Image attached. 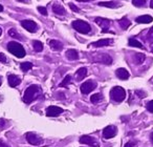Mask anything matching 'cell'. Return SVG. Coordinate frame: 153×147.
<instances>
[{
  "label": "cell",
  "mask_w": 153,
  "mask_h": 147,
  "mask_svg": "<svg viewBox=\"0 0 153 147\" xmlns=\"http://www.w3.org/2000/svg\"><path fill=\"white\" fill-rule=\"evenodd\" d=\"M41 93H42V90H41L40 86L36 85V84H33V85H30L25 90V93H24L22 100L26 104H30V103L34 102L36 99H38L40 97Z\"/></svg>",
  "instance_id": "obj_1"
},
{
  "label": "cell",
  "mask_w": 153,
  "mask_h": 147,
  "mask_svg": "<svg viewBox=\"0 0 153 147\" xmlns=\"http://www.w3.org/2000/svg\"><path fill=\"white\" fill-rule=\"evenodd\" d=\"M7 49L10 53L13 54L17 58H23L25 56V49L20 43L16 42V41H11L7 43Z\"/></svg>",
  "instance_id": "obj_2"
},
{
  "label": "cell",
  "mask_w": 153,
  "mask_h": 147,
  "mask_svg": "<svg viewBox=\"0 0 153 147\" xmlns=\"http://www.w3.org/2000/svg\"><path fill=\"white\" fill-rule=\"evenodd\" d=\"M71 25L74 30L81 33V34H89L90 31H91V26L83 20H74V21H72Z\"/></svg>",
  "instance_id": "obj_3"
},
{
  "label": "cell",
  "mask_w": 153,
  "mask_h": 147,
  "mask_svg": "<svg viewBox=\"0 0 153 147\" xmlns=\"http://www.w3.org/2000/svg\"><path fill=\"white\" fill-rule=\"evenodd\" d=\"M110 98L111 100L115 102H123L126 98V92L121 86H115L110 90Z\"/></svg>",
  "instance_id": "obj_4"
},
{
  "label": "cell",
  "mask_w": 153,
  "mask_h": 147,
  "mask_svg": "<svg viewBox=\"0 0 153 147\" xmlns=\"http://www.w3.org/2000/svg\"><path fill=\"white\" fill-rule=\"evenodd\" d=\"M26 141L30 145H34V146H40V145L43 144V139L37 136L34 132H27L26 134Z\"/></svg>",
  "instance_id": "obj_5"
},
{
  "label": "cell",
  "mask_w": 153,
  "mask_h": 147,
  "mask_svg": "<svg viewBox=\"0 0 153 147\" xmlns=\"http://www.w3.org/2000/svg\"><path fill=\"white\" fill-rule=\"evenodd\" d=\"M97 87V82L94 81V80H88V81L84 82L81 85L80 90H81V93L84 95H88L89 93H91L94 88Z\"/></svg>",
  "instance_id": "obj_6"
},
{
  "label": "cell",
  "mask_w": 153,
  "mask_h": 147,
  "mask_svg": "<svg viewBox=\"0 0 153 147\" xmlns=\"http://www.w3.org/2000/svg\"><path fill=\"white\" fill-rule=\"evenodd\" d=\"M79 141L81 144L88 145V146H90V147H100V143H99L98 141H97V139L94 138V137L82 136Z\"/></svg>",
  "instance_id": "obj_7"
},
{
  "label": "cell",
  "mask_w": 153,
  "mask_h": 147,
  "mask_svg": "<svg viewBox=\"0 0 153 147\" xmlns=\"http://www.w3.org/2000/svg\"><path fill=\"white\" fill-rule=\"evenodd\" d=\"M21 26L30 33H35L38 30V25H37L36 22L33 21V20H22Z\"/></svg>",
  "instance_id": "obj_8"
},
{
  "label": "cell",
  "mask_w": 153,
  "mask_h": 147,
  "mask_svg": "<svg viewBox=\"0 0 153 147\" xmlns=\"http://www.w3.org/2000/svg\"><path fill=\"white\" fill-rule=\"evenodd\" d=\"M117 134V128L114 125H108L104 128L103 130V137L104 139H111L113 137H115V134Z\"/></svg>",
  "instance_id": "obj_9"
},
{
  "label": "cell",
  "mask_w": 153,
  "mask_h": 147,
  "mask_svg": "<svg viewBox=\"0 0 153 147\" xmlns=\"http://www.w3.org/2000/svg\"><path fill=\"white\" fill-rule=\"evenodd\" d=\"M94 21H96V23L98 24V25H100L101 28H103L102 33H106L107 30H109V28H110V20L106 19V18H102V17H97L96 19H94Z\"/></svg>",
  "instance_id": "obj_10"
},
{
  "label": "cell",
  "mask_w": 153,
  "mask_h": 147,
  "mask_svg": "<svg viewBox=\"0 0 153 147\" xmlns=\"http://www.w3.org/2000/svg\"><path fill=\"white\" fill-rule=\"evenodd\" d=\"M63 113V109L59 106H48L46 108L47 117H58Z\"/></svg>",
  "instance_id": "obj_11"
},
{
  "label": "cell",
  "mask_w": 153,
  "mask_h": 147,
  "mask_svg": "<svg viewBox=\"0 0 153 147\" xmlns=\"http://www.w3.org/2000/svg\"><path fill=\"white\" fill-rule=\"evenodd\" d=\"M96 61L100 62V63L109 65V64L112 63V58H111L109 55H107V54H99V56H98V58H97Z\"/></svg>",
  "instance_id": "obj_12"
},
{
  "label": "cell",
  "mask_w": 153,
  "mask_h": 147,
  "mask_svg": "<svg viewBox=\"0 0 153 147\" xmlns=\"http://www.w3.org/2000/svg\"><path fill=\"white\" fill-rule=\"evenodd\" d=\"M113 40L112 39H101V40L97 41V42L91 43V46L94 47H103V46H108V45L112 44Z\"/></svg>",
  "instance_id": "obj_13"
},
{
  "label": "cell",
  "mask_w": 153,
  "mask_h": 147,
  "mask_svg": "<svg viewBox=\"0 0 153 147\" xmlns=\"http://www.w3.org/2000/svg\"><path fill=\"white\" fill-rule=\"evenodd\" d=\"M7 81H9V85L11 86V87H16V86H18L21 83L20 77H18V76H16V75H10L9 78H7Z\"/></svg>",
  "instance_id": "obj_14"
},
{
  "label": "cell",
  "mask_w": 153,
  "mask_h": 147,
  "mask_svg": "<svg viewBox=\"0 0 153 147\" xmlns=\"http://www.w3.org/2000/svg\"><path fill=\"white\" fill-rule=\"evenodd\" d=\"M115 75L121 80H127L130 76L129 72H128L127 69H125V68H117V69L115 70Z\"/></svg>",
  "instance_id": "obj_15"
},
{
  "label": "cell",
  "mask_w": 153,
  "mask_h": 147,
  "mask_svg": "<svg viewBox=\"0 0 153 147\" xmlns=\"http://www.w3.org/2000/svg\"><path fill=\"white\" fill-rule=\"evenodd\" d=\"M53 12L56 14V15H59V16H64L66 14L65 9H64L60 3H53Z\"/></svg>",
  "instance_id": "obj_16"
},
{
  "label": "cell",
  "mask_w": 153,
  "mask_h": 147,
  "mask_svg": "<svg viewBox=\"0 0 153 147\" xmlns=\"http://www.w3.org/2000/svg\"><path fill=\"white\" fill-rule=\"evenodd\" d=\"M49 46L53 51H60L63 49V44L58 40H49Z\"/></svg>",
  "instance_id": "obj_17"
},
{
  "label": "cell",
  "mask_w": 153,
  "mask_h": 147,
  "mask_svg": "<svg viewBox=\"0 0 153 147\" xmlns=\"http://www.w3.org/2000/svg\"><path fill=\"white\" fill-rule=\"evenodd\" d=\"M86 76H87V68L86 67H81L76 70V81H81V80H83L84 78L86 77Z\"/></svg>",
  "instance_id": "obj_18"
},
{
  "label": "cell",
  "mask_w": 153,
  "mask_h": 147,
  "mask_svg": "<svg viewBox=\"0 0 153 147\" xmlns=\"http://www.w3.org/2000/svg\"><path fill=\"white\" fill-rule=\"evenodd\" d=\"M66 58H67L68 60H71V61H74V60H78L79 59V53L76 51V49H68V51H66Z\"/></svg>",
  "instance_id": "obj_19"
},
{
  "label": "cell",
  "mask_w": 153,
  "mask_h": 147,
  "mask_svg": "<svg viewBox=\"0 0 153 147\" xmlns=\"http://www.w3.org/2000/svg\"><path fill=\"white\" fill-rule=\"evenodd\" d=\"M152 20H153V18L151 17L150 15H143L136 18L135 21L137 22V23H150Z\"/></svg>",
  "instance_id": "obj_20"
},
{
  "label": "cell",
  "mask_w": 153,
  "mask_h": 147,
  "mask_svg": "<svg viewBox=\"0 0 153 147\" xmlns=\"http://www.w3.org/2000/svg\"><path fill=\"white\" fill-rule=\"evenodd\" d=\"M99 5H101V7H112V9H115V7H120V3L114 2V1H102V2H99Z\"/></svg>",
  "instance_id": "obj_21"
},
{
  "label": "cell",
  "mask_w": 153,
  "mask_h": 147,
  "mask_svg": "<svg viewBox=\"0 0 153 147\" xmlns=\"http://www.w3.org/2000/svg\"><path fill=\"white\" fill-rule=\"evenodd\" d=\"M119 23H120V25H121V28H123V30H126V28H128L130 26V20L128 19L127 17H123L121 20L119 21Z\"/></svg>",
  "instance_id": "obj_22"
},
{
  "label": "cell",
  "mask_w": 153,
  "mask_h": 147,
  "mask_svg": "<svg viewBox=\"0 0 153 147\" xmlns=\"http://www.w3.org/2000/svg\"><path fill=\"white\" fill-rule=\"evenodd\" d=\"M128 43H129V45L130 46H133V47H138V49H144L145 47L143 46V44L140 42V41H137L136 39H134V38H131V39H129V41H128Z\"/></svg>",
  "instance_id": "obj_23"
},
{
  "label": "cell",
  "mask_w": 153,
  "mask_h": 147,
  "mask_svg": "<svg viewBox=\"0 0 153 147\" xmlns=\"http://www.w3.org/2000/svg\"><path fill=\"white\" fill-rule=\"evenodd\" d=\"M33 46H34L35 51H37V53H40V51H43V43L38 40L33 41Z\"/></svg>",
  "instance_id": "obj_24"
},
{
  "label": "cell",
  "mask_w": 153,
  "mask_h": 147,
  "mask_svg": "<svg viewBox=\"0 0 153 147\" xmlns=\"http://www.w3.org/2000/svg\"><path fill=\"white\" fill-rule=\"evenodd\" d=\"M102 100H103V95L100 94V93L92 95V96L90 97V101H91V102L94 103V104H97V103L101 102Z\"/></svg>",
  "instance_id": "obj_25"
},
{
  "label": "cell",
  "mask_w": 153,
  "mask_h": 147,
  "mask_svg": "<svg viewBox=\"0 0 153 147\" xmlns=\"http://www.w3.org/2000/svg\"><path fill=\"white\" fill-rule=\"evenodd\" d=\"M133 60L135 62V64H142L145 60V55L144 54H134L133 56Z\"/></svg>",
  "instance_id": "obj_26"
},
{
  "label": "cell",
  "mask_w": 153,
  "mask_h": 147,
  "mask_svg": "<svg viewBox=\"0 0 153 147\" xmlns=\"http://www.w3.org/2000/svg\"><path fill=\"white\" fill-rule=\"evenodd\" d=\"M9 35L11 37H13V38H16V39H19V40H22V36L19 34V33L17 32V31L15 30V28H11V30L9 31Z\"/></svg>",
  "instance_id": "obj_27"
},
{
  "label": "cell",
  "mask_w": 153,
  "mask_h": 147,
  "mask_svg": "<svg viewBox=\"0 0 153 147\" xmlns=\"http://www.w3.org/2000/svg\"><path fill=\"white\" fill-rule=\"evenodd\" d=\"M70 83H71V76L67 75L65 78H64L63 81L59 84V86H60V87H66V86H67L68 84H70Z\"/></svg>",
  "instance_id": "obj_28"
},
{
  "label": "cell",
  "mask_w": 153,
  "mask_h": 147,
  "mask_svg": "<svg viewBox=\"0 0 153 147\" xmlns=\"http://www.w3.org/2000/svg\"><path fill=\"white\" fill-rule=\"evenodd\" d=\"M32 67H33V64L30 63V62H23V63L20 64V68H21L23 72H28Z\"/></svg>",
  "instance_id": "obj_29"
},
{
  "label": "cell",
  "mask_w": 153,
  "mask_h": 147,
  "mask_svg": "<svg viewBox=\"0 0 153 147\" xmlns=\"http://www.w3.org/2000/svg\"><path fill=\"white\" fill-rule=\"evenodd\" d=\"M147 41H148L150 44H152L153 43V26L149 30L148 35H147Z\"/></svg>",
  "instance_id": "obj_30"
},
{
  "label": "cell",
  "mask_w": 153,
  "mask_h": 147,
  "mask_svg": "<svg viewBox=\"0 0 153 147\" xmlns=\"http://www.w3.org/2000/svg\"><path fill=\"white\" fill-rule=\"evenodd\" d=\"M132 3H133L135 7H144V5L146 4V0H133Z\"/></svg>",
  "instance_id": "obj_31"
},
{
  "label": "cell",
  "mask_w": 153,
  "mask_h": 147,
  "mask_svg": "<svg viewBox=\"0 0 153 147\" xmlns=\"http://www.w3.org/2000/svg\"><path fill=\"white\" fill-rule=\"evenodd\" d=\"M38 11L40 12V14H42L43 16H46L47 15V10H46V7H38Z\"/></svg>",
  "instance_id": "obj_32"
},
{
  "label": "cell",
  "mask_w": 153,
  "mask_h": 147,
  "mask_svg": "<svg viewBox=\"0 0 153 147\" xmlns=\"http://www.w3.org/2000/svg\"><path fill=\"white\" fill-rule=\"evenodd\" d=\"M147 109H148L150 113H153V100L148 102V104H147Z\"/></svg>",
  "instance_id": "obj_33"
},
{
  "label": "cell",
  "mask_w": 153,
  "mask_h": 147,
  "mask_svg": "<svg viewBox=\"0 0 153 147\" xmlns=\"http://www.w3.org/2000/svg\"><path fill=\"white\" fill-rule=\"evenodd\" d=\"M0 62H2V63H7V58L2 53H0Z\"/></svg>",
  "instance_id": "obj_34"
},
{
  "label": "cell",
  "mask_w": 153,
  "mask_h": 147,
  "mask_svg": "<svg viewBox=\"0 0 153 147\" xmlns=\"http://www.w3.org/2000/svg\"><path fill=\"white\" fill-rule=\"evenodd\" d=\"M135 146H136L135 141H129V142L125 145V147H135Z\"/></svg>",
  "instance_id": "obj_35"
},
{
  "label": "cell",
  "mask_w": 153,
  "mask_h": 147,
  "mask_svg": "<svg viewBox=\"0 0 153 147\" xmlns=\"http://www.w3.org/2000/svg\"><path fill=\"white\" fill-rule=\"evenodd\" d=\"M69 7L74 12H79L80 11V9L78 7H76V5L74 4V3H69Z\"/></svg>",
  "instance_id": "obj_36"
},
{
  "label": "cell",
  "mask_w": 153,
  "mask_h": 147,
  "mask_svg": "<svg viewBox=\"0 0 153 147\" xmlns=\"http://www.w3.org/2000/svg\"><path fill=\"white\" fill-rule=\"evenodd\" d=\"M136 95H138L140 98H144V97H146V94H145L144 92H142V90H136Z\"/></svg>",
  "instance_id": "obj_37"
},
{
  "label": "cell",
  "mask_w": 153,
  "mask_h": 147,
  "mask_svg": "<svg viewBox=\"0 0 153 147\" xmlns=\"http://www.w3.org/2000/svg\"><path fill=\"white\" fill-rule=\"evenodd\" d=\"M7 124V122L4 121L3 119H0V128H3L4 127V125Z\"/></svg>",
  "instance_id": "obj_38"
},
{
  "label": "cell",
  "mask_w": 153,
  "mask_h": 147,
  "mask_svg": "<svg viewBox=\"0 0 153 147\" xmlns=\"http://www.w3.org/2000/svg\"><path fill=\"white\" fill-rule=\"evenodd\" d=\"M0 147H10V146L7 144V143H4L1 139H0Z\"/></svg>",
  "instance_id": "obj_39"
},
{
  "label": "cell",
  "mask_w": 153,
  "mask_h": 147,
  "mask_svg": "<svg viewBox=\"0 0 153 147\" xmlns=\"http://www.w3.org/2000/svg\"><path fill=\"white\" fill-rule=\"evenodd\" d=\"M150 141H151V143L153 144V131L150 134Z\"/></svg>",
  "instance_id": "obj_40"
},
{
  "label": "cell",
  "mask_w": 153,
  "mask_h": 147,
  "mask_svg": "<svg viewBox=\"0 0 153 147\" xmlns=\"http://www.w3.org/2000/svg\"><path fill=\"white\" fill-rule=\"evenodd\" d=\"M150 7H151V9H153V0H151V2H150Z\"/></svg>",
  "instance_id": "obj_41"
},
{
  "label": "cell",
  "mask_w": 153,
  "mask_h": 147,
  "mask_svg": "<svg viewBox=\"0 0 153 147\" xmlns=\"http://www.w3.org/2000/svg\"><path fill=\"white\" fill-rule=\"evenodd\" d=\"M3 11V7L1 4H0V12H2Z\"/></svg>",
  "instance_id": "obj_42"
},
{
  "label": "cell",
  "mask_w": 153,
  "mask_h": 147,
  "mask_svg": "<svg viewBox=\"0 0 153 147\" xmlns=\"http://www.w3.org/2000/svg\"><path fill=\"white\" fill-rule=\"evenodd\" d=\"M1 84H2V78L0 77V86H1Z\"/></svg>",
  "instance_id": "obj_43"
},
{
  "label": "cell",
  "mask_w": 153,
  "mask_h": 147,
  "mask_svg": "<svg viewBox=\"0 0 153 147\" xmlns=\"http://www.w3.org/2000/svg\"><path fill=\"white\" fill-rule=\"evenodd\" d=\"M1 34H2V30H1V28H0V36H1Z\"/></svg>",
  "instance_id": "obj_44"
},
{
  "label": "cell",
  "mask_w": 153,
  "mask_h": 147,
  "mask_svg": "<svg viewBox=\"0 0 153 147\" xmlns=\"http://www.w3.org/2000/svg\"><path fill=\"white\" fill-rule=\"evenodd\" d=\"M152 53H153V49H152Z\"/></svg>",
  "instance_id": "obj_45"
}]
</instances>
